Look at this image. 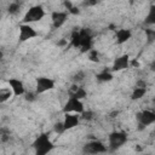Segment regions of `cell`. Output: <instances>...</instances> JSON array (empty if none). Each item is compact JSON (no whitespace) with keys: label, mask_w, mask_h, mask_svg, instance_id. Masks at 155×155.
Wrapping results in <instances>:
<instances>
[{"label":"cell","mask_w":155,"mask_h":155,"mask_svg":"<svg viewBox=\"0 0 155 155\" xmlns=\"http://www.w3.org/2000/svg\"><path fill=\"white\" fill-rule=\"evenodd\" d=\"M33 148L35 149V153L38 155H45L52 150L53 144H52V142L47 134H41L34 140Z\"/></svg>","instance_id":"cell-1"},{"label":"cell","mask_w":155,"mask_h":155,"mask_svg":"<svg viewBox=\"0 0 155 155\" xmlns=\"http://www.w3.org/2000/svg\"><path fill=\"white\" fill-rule=\"evenodd\" d=\"M45 17V10L41 5H35V6H31L25 15L23 16V23H34V22H38L40 19H42Z\"/></svg>","instance_id":"cell-2"},{"label":"cell","mask_w":155,"mask_h":155,"mask_svg":"<svg viewBox=\"0 0 155 155\" xmlns=\"http://www.w3.org/2000/svg\"><path fill=\"white\" fill-rule=\"evenodd\" d=\"M126 140H127V134L122 131H114L108 136V143L111 150L119 149L126 143Z\"/></svg>","instance_id":"cell-3"},{"label":"cell","mask_w":155,"mask_h":155,"mask_svg":"<svg viewBox=\"0 0 155 155\" xmlns=\"http://www.w3.org/2000/svg\"><path fill=\"white\" fill-rule=\"evenodd\" d=\"M84 104L81 102V99L69 96V98L67 99V102L64 103L63 107V113H76V114H81L84 111Z\"/></svg>","instance_id":"cell-4"},{"label":"cell","mask_w":155,"mask_h":155,"mask_svg":"<svg viewBox=\"0 0 155 155\" xmlns=\"http://www.w3.org/2000/svg\"><path fill=\"white\" fill-rule=\"evenodd\" d=\"M54 87V81L50 78H46V76H40L36 79L35 81V92L41 94V93H45L50 90H52Z\"/></svg>","instance_id":"cell-5"},{"label":"cell","mask_w":155,"mask_h":155,"mask_svg":"<svg viewBox=\"0 0 155 155\" xmlns=\"http://www.w3.org/2000/svg\"><path fill=\"white\" fill-rule=\"evenodd\" d=\"M137 121L140 127H147L155 124V111L153 110H142L137 114Z\"/></svg>","instance_id":"cell-6"},{"label":"cell","mask_w":155,"mask_h":155,"mask_svg":"<svg viewBox=\"0 0 155 155\" xmlns=\"http://www.w3.org/2000/svg\"><path fill=\"white\" fill-rule=\"evenodd\" d=\"M38 35L36 30L28 23H22L19 25V35H18V39L21 42H24V41H28L33 38H35Z\"/></svg>","instance_id":"cell-7"},{"label":"cell","mask_w":155,"mask_h":155,"mask_svg":"<svg viewBox=\"0 0 155 155\" xmlns=\"http://www.w3.org/2000/svg\"><path fill=\"white\" fill-rule=\"evenodd\" d=\"M82 151L84 153H87V154H98V153H105L107 151V147L99 142V140H91V142H87L84 148H82Z\"/></svg>","instance_id":"cell-8"},{"label":"cell","mask_w":155,"mask_h":155,"mask_svg":"<svg viewBox=\"0 0 155 155\" xmlns=\"http://www.w3.org/2000/svg\"><path fill=\"white\" fill-rule=\"evenodd\" d=\"M128 65H130L128 54H122V56H119L117 58H115V61L113 63V67H111V70L113 71H121V70L127 69Z\"/></svg>","instance_id":"cell-9"},{"label":"cell","mask_w":155,"mask_h":155,"mask_svg":"<svg viewBox=\"0 0 155 155\" xmlns=\"http://www.w3.org/2000/svg\"><path fill=\"white\" fill-rule=\"evenodd\" d=\"M78 115H79V114H76V113H64L63 125H64L65 131H67V130H71V128H74L75 126L79 125L80 116H78Z\"/></svg>","instance_id":"cell-10"},{"label":"cell","mask_w":155,"mask_h":155,"mask_svg":"<svg viewBox=\"0 0 155 155\" xmlns=\"http://www.w3.org/2000/svg\"><path fill=\"white\" fill-rule=\"evenodd\" d=\"M91 45H92V36L90 35V33H87V30L82 29L80 30V47L82 52H87L91 50Z\"/></svg>","instance_id":"cell-11"},{"label":"cell","mask_w":155,"mask_h":155,"mask_svg":"<svg viewBox=\"0 0 155 155\" xmlns=\"http://www.w3.org/2000/svg\"><path fill=\"white\" fill-rule=\"evenodd\" d=\"M67 18H68V12L64 11H54L51 15V21L54 28H61L67 22Z\"/></svg>","instance_id":"cell-12"},{"label":"cell","mask_w":155,"mask_h":155,"mask_svg":"<svg viewBox=\"0 0 155 155\" xmlns=\"http://www.w3.org/2000/svg\"><path fill=\"white\" fill-rule=\"evenodd\" d=\"M7 84L8 86L11 87V90L13 91L15 96H23L25 93V88H24V85L23 82L19 80V79H15V78H11L7 80Z\"/></svg>","instance_id":"cell-13"},{"label":"cell","mask_w":155,"mask_h":155,"mask_svg":"<svg viewBox=\"0 0 155 155\" xmlns=\"http://www.w3.org/2000/svg\"><path fill=\"white\" fill-rule=\"evenodd\" d=\"M131 35H132V33H131L130 29H125V28H122V29H117L116 33H115L116 42H117L119 45L125 44V42H127V41L131 39Z\"/></svg>","instance_id":"cell-14"},{"label":"cell","mask_w":155,"mask_h":155,"mask_svg":"<svg viewBox=\"0 0 155 155\" xmlns=\"http://www.w3.org/2000/svg\"><path fill=\"white\" fill-rule=\"evenodd\" d=\"M12 96H15L13 91L11 90V87H1L0 88V102L1 103H5L7 102Z\"/></svg>","instance_id":"cell-15"},{"label":"cell","mask_w":155,"mask_h":155,"mask_svg":"<svg viewBox=\"0 0 155 155\" xmlns=\"http://www.w3.org/2000/svg\"><path fill=\"white\" fill-rule=\"evenodd\" d=\"M147 92V87L145 85H137L136 88L133 90L132 94H131V98L132 99H140Z\"/></svg>","instance_id":"cell-16"},{"label":"cell","mask_w":155,"mask_h":155,"mask_svg":"<svg viewBox=\"0 0 155 155\" xmlns=\"http://www.w3.org/2000/svg\"><path fill=\"white\" fill-rule=\"evenodd\" d=\"M144 22L147 24H155V5L154 4L149 7V11H148V15H147Z\"/></svg>","instance_id":"cell-17"},{"label":"cell","mask_w":155,"mask_h":155,"mask_svg":"<svg viewBox=\"0 0 155 155\" xmlns=\"http://www.w3.org/2000/svg\"><path fill=\"white\" fill-rule=\"evenodd\" d=\"M111 79H113L111 73H109V71H107V70H104L103 73H99V74L97 75V80H98V81L105 82V81H110Z\"/></svg>","instance_id":"cell-18"},{"label":"cell","mask_w":155,"mask_h":155,"mask_svg":"<svg viewBox=\"0 0 155 155\" xmlns=\"http://www.w3.org/2000/svg\"><path fill=\"white\" fill-rule=\"evenodd\" d=\"M145 36H147V41L154 42L155 41V29H145Z\"/></svg>","instance_id":"cell-19"},{"label":"cell","mask_w":155,"mask_h":155,"mask_svg":"<svg viewBox=\"0 0 155 155\" xmlns=\"http://www.w3.org/2000/svg\"><path fill=\"white\" fill-rule=\"evenodd\" d=\"M7 11H8V13H10V15H16V13L19 11V5H18L17 2H12V4H10V5H8Z\"/></svg>","instance_id":"cell-20"},{"label":"cell","mask_w":155,"mask_h":155,"mask_svg":"<svg viewBox=\"0 0 155 155\" xmlns=\"http://www.w3.org/2000/svg\"><path fill=\"white\" fill-rule=\"evenodd\" d=\"M53 130H54V132H56V133H58V134L63 133V132L65 131V128H64V125H63V121H58V122H56V124H54V127H53Z\"/></svg>","instance_id":"cell-21"},{"label":"cell","mask_w":155,"mask_h":155,"mask_svg":"<svg viewBox=\"0 0 155 155\" xmlns=\"http://www.w3.org/2000/svg\"><path fill=\"white\" fill-rule=\"evenodd\" d=\"M88 58L92 62H98V52L96 50H90L88 51Z\"/></svg>","instance_id":"cell-22"},{"label":"cell","mask_w":155,"mask_h":155,"mask_svg":"<svg viewBox=\"0 0 155 155\" xmlns=\"http://www.w3.org/2000/svg\"><path fill=\"white\" fill-rule=\"evenodd\" d=\"M84 80V73L82 71H79V73H76L75 75H74V81L76 82V84H79L80 81H82Z\"/></svg>","instance_id":"cell-23"},{"label":"cell","mask_w":155,"mask_h":155,"mask_svg":"<svg viewBox=\"0 0 155 155\" xmlns=\"http://www.w3.org/2000/svg\"><path fill=\"white\" fill-rule=\"evenodd\" d=\"M81 115H82V119H85V120H91L93 113H92V111H85V110H84V111L81 113Z\"/></svg>","instance_id":"cell-24"},{"label":"cell","mask_w":155,"mask_h":155,"mask_svg":"<svg viewBox=\"0 0 155 155\" xmlns=\"http://www.w3.org/2000/svg\"><path fill=\"white\" fill-rule=\"evenodd\" d=\"M150 70L155 71V61H153V62H151V64H150Z\"/></svg>","instance_id":"cell-25"},{"label":"cell","mask_w":155,"mask_h":155,"mask_svg":"<svg viewBox=\"0 0 155 155\" xmlns=\"http://www.w3.org/2000/svg\"><path fill=\"white\" fill-rule=\"evenodd\" d=\"M153 104H154V105H155V96H154V97H153Z\"/></svg>","instance_id":"cell-26"}]
</instances>
